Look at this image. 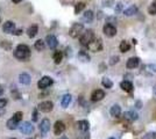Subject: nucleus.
Instances as JSON below:
<instances>
[{
	"label": "nucleus",
	"instance_id": "f257e3e1",
	"mask_svg": "<svg viewBox=\"0 0 156 139\" xmlns=\"http://www.w3.org/2000/svg\"><path fill=\"white\" fill-rule=\"evenodd\" d=\"M14 56L15 58L20 59V60H26L28 59L30 56V49L29 46H27L26 44H19L16 46L15 51H14Z\"/></svg>",
	"mask_w": 156,
	"mask_h": 139
},
{
	"label": "nucleus",
	"instance_id": "f03ea898",
	"mask_svg": "<svg viewBox=\"0 0 156 139\" xmlns=\"http://www.w3.org/2000/svg\"><path fill=\"white\" fill-rule=\"evenodd\" d=\"M95 40V33H93V30H85L84 33L82 34L81 36V38H79V41H81V44L84 46H87L92 41Z\"/></svg>",
	"mask_w": 156,
	"mask_h": 139
},
{
	"label": "nucleus",
	"instance_id": "7ed1b4c3",
	"mask_svg": "<svg viewBox=\"0 0 156 139\" xmlns=\"http://www.w3.org/2000/svg\"><path fill=\"white\" fill-rule=\"evenodd\" d=\"M83 31H84V26L82 23H73L72 27L70 28L69 34H70L72 38H77L79 36H82Z\"/></svg>",
	"mask_w": 156,
	"mask_h": 139
},
{
	"label": "nucleus",
	"instance_id": "20e7f679",
	"mask_svg": "<svg viewBox=\"0 0 156 139\" xmlns=\"http://www.w3.org/2000/svg\"><path fill=\"white\" fill-rule=\"evenodd\" d=\"M87 49L92 52H99L103 50V41L100 38H95L89 45H87Z\"/></svg>",
	"mask_w": 156,
	"mask_h": 139
},
{
	"label": "nucleus",
	"instance_id": "39448f33",
	"mask_svg": "<svg viewBox=\"0 0 156 139\" xmlns=\"http://www.w3.org/2000/svg\"><path fill=\"white\" fill-rule=\"evenodd\" d=\"M52 82L54 80L50 78V77H43V78H41V80H38L37 82V87L40 88V89H46V88H48L49 86H51L52 85Z\"/></svg>",
	"mask_w": 156,
	"mask_h": 139
},
{
	"label": "nucleus",
	"instance_id": "423d86ee",
	"mask_svg": "<svg viewBox=\"0 0 156 139\" xmlns=\"http://www.w3.org/2000/svg\"><path fill=\"white\" fill-rule=\"evenodd\" d=\"M37 109L42 113H50L54 109V103L51 101H43L37 105Z\"/></svg>",
	"mask_w": 156,
	"mask_h": 139
},
{
	"label": "nucleus",
	"instance_id": "0eeeda50",
	"mask_svg": "<svg viewBox=\"0 0 156 139\" xmlns=\"http://www.w3.org/2000/svg\"><path fill=\"white\" fill-rule=\"evenodd\" d=\"M19 130L24 135H30L34 131V127L32 125L30 122H24L21 125H19Z\"/></svg>",
	"mask_w": 156,
	"mask_h": 139
},
{
	"label": "nucleus",
	"instance_id": "6e6552de",
	"mask_svg": "<svg viewBox=\"0 0 156 139\" xmlns=\"http://www.w3.org/2000/svg\"><path fill=\"white\" fill-rule=\"evenodd\" d=\"M103 31H104V34L106 35L107 37H113V36H115V35H117V28H115L113 24L107 23V24H105V26H104Z\"/></svg>",
	"mask_w": 156,
	"mask_h": 139
},
{
	"label": "nucleus",
	"instance_id": "1a4fd4ad",
	"mask_svg": "<svg viewBox=\"0 0 156 139\" xmlns=\"http://www.w3.org/2000/svg\"><path fill=\"white\" fill-rule=\"evenodd\" d=\"M2 31L6 34H14L15 31V23L13 21H6L2 26Z\"/></svg>",
	"mask_w": 156,
	"mask_h": 139
},
{
	"label": "nucleus",
	"instance_id": "9d476101",
	"mask_svg": "<svg viewBox=\"0 0 156 139\" xmlns=\"http://www.w3.org/2000/svg\"><path fill=\"white\" fill-rule=\"evenodd\" d=\"M50 125H51V124H50V121H49L48 118H44V119L41 121V124L38 125V129H40V131H41L43 135H46L49 130H50Z\"/></svg>",
	"mask_w": 156,
	"mask_h": 139
},
{
	"label": "nucleus",
	"instance_id": "9b49d317",
	"mask_svg": "<svg viewBox=\"0 0 156 139\" xmlns=\"http://www.w3.org/2000/svg\"><path fill=\"white\" fill-rule=\"evenodd\" d=\"M64 131H65V125H64V123H63L62 121H57V122L55 123V125H54V133H55L56 136H60V135H62Z\"/></svg>",
	"mask_w": 156,
	"mask_h": 139
},
{
	"label": "nucleus",
	"instance_id": "f8f14e48",
	"mask_svg": "<svg viewBox=\"0 0 156 139\" xmlns=\"http://www.w3.org/2000/svg\"><path fill=\"white\" fill-rule=\"evenodd\" d=\"M104 97H105V92L103 89H96L95 92L92 93V95H91V100L95 101V102L101 101Z\"/></svg>",
	"mask_w": 156,
	"mask_h": 139
},
{
	"label": "nucleus",
	"instance_id": "ddd939ff",
	"mask_svg": "<svg viewBox=\"0 0 156 139\" xmlns=\"http://www.w3.org/2000/svg\"><path fill=\"white\" fill-rule=\"evenodd\" d=\"M46 42H47V44L50 49H55L57 44H58V42H57V38L54 36V35H48L47 37H46Z\"/></svg>",
	"mask_w": 156,
	"mask_h": 139
},
{
	"label": "nucleus",
	"instance_id": "4468645a",
	"mask_svg": "<svg viewBox=\"0 0 156 139\" xmlns=\"http://www.w3.org/2000/svg\"><path fill=\"white\" fill-rule=\"evenodd\" d=\"M139 63H140V59L138 57H132L129 58L128 60H127V63H126V66H127V69H135L138 65H139Z\"/></svg>",
	"mask_w": 156,
	"mask_h": 139
},
{
	"label": "nucleus",
	"instance_id": "2eb2a0df",
	"mask_svg": "<svg viewBox=\"0 0 156 139\" xmlns=\"http://www.w3.org/2000/svg\"><path fill=\"white\" fill-rule=\"evenodd\" d=\"M123 118L127 119V121H131V122H134L139 118V115L135 113V111H126L123 114Z\"/></svg>",
	"mask_w": 156,
	"mask_h": 139
},
{
	"label": "nucleus",
	"instance_id": "dca6fc26",
	"mask_svg": "<svg viewBox=\"0 0 156 139\" xmlns=\"http://www.w3.org/2000/svg\"><path fill=\"white\" fill-rule=\"evenodd\" d=\"M6 125H7V129H10V130H16V129L19 127V122H18L14 117H12V118H10V119L7 121Z\"/></svg>",
	"mask_w": 156,
	"mask_h": 139
},
{
	"label": "nucleus",
	"instance_id": "f3484780",
	"mask_svg": "<svg viewBox=\"0 0 156 139\" xmlns=\"http://www.w3.org/2000/svg\"><path fill=\"white\" fill-rule=\"evenodd\" d=\"M120 87H121V89L125 91V92H132L133 91V85L129 80L122 81L120 83Z\"/></svg>",
	"mask_w": 156,
	"mask_h": 139
},
{
	"label": "nucleus",
	"instance_id": "a211bd4d",
	"mask_svg": "<svg viewBox=\"0 0 156 139\" xmlns=\"http://www.w3.org/2000/svg\"><path fill=\"white\" fill-rule=\"evenodd\" d=\"M77 125H78V129H79L82 132L89 131V129H90V124H89V122H87L86 119H82V121H79V122L77 123Z\"/></svg>",
	"mask_w": 156,
	"mask_h": 139
},
{
	"label": "nucleus",
	"instance_id": "6ab92c4d",
	"mask_svg": "<svg viewBox=\"0 0 156 139\" xmlns=\"http://www.w3.org/2000/svg\"><path fill=\"white\" fill-rule=\"evenodd\" d=\"M109 114H111V116H113V117H118V116H120V114H121L120 105H118V104L112 105L111 109H109Z\"/></svg>",
	"mask_w": 156,
	"mask_h": 139
},
{
	"label": "nucleus",
	"instance_id": "aec40b11",
	"mask_svg": "<svg viewBox=\"0 0 156 139\" xmlns=\"http://www.w3.org/2000/svg\"><path fill=\"white\" fill-rule=\"evenodd\" d=\"M37 33H38V28H37L36 24L30 26V27L28 28V30H27V35H28V37H30V38H34L36 35H37Z\"/></svg>",
	"mask_w": 156,
	"mask_h": 139
},
{
	"label": "nucleus",
	"instance_id": "412c9836",
	"mask_svg": "<svg viewBox=\"0 0 156 139\" xmlns=\"http://www.w3.org/2000/svg\"><path fill=\"white\" fill-rule=\"evenodd\" d=\"M19 81L22 83V85H29L30 83V75L27 74V73H21L19 75Z\"/></svg>",
	"mask_w": 156,
	"mask_h": 139
},
{
	"label": "nucleus",
	"instance_id": "4be33fe9",
	"mask_svg": "<svg viewBox=\"0 0 156 139\" xmlns=\"http://www.w3.org/2000/svg\"><path fill=\"white\" fill-rule=\"evenodd\" d=\"M70 102H71V95H70V94H65V95L62 97L61 105H62L63 108H67V107H69Z\"/></svg>",
	"mask_w": 156,
	"mask_h": 139
},
{
	"label": "nucleus",
	"instance_id": "5701e85b",
	"mask_svg": "<svg viewBox=\"0 0 156 139\" xmlns=\"http://www.w3.org/2000/svg\"><path fill=\"white\" fill-rule=\"evenodd\" d=\"M136 13H138V7H136L135 5L129 6L127 10H125V11H123V14H125L126 16H132V15L136 14Z\"/></svg>",
	"mask_w": 156,
	"mask_h": 139
},
{
	"label": "nucleus",
	"instance_id": "b1692460",
	"mask_svg": "<svg viewBox=\"0 0 156 139\" xmlns=\"http://www.w3.org/2000/svg\"><path fill=\"white\" fill-rule=\"evenodd\" d=\"M83 20L87 23L92 22V20H93V12L92 11H86L85 12L84 15H83Z\"/></svg>",
	"mask_w": 156,
	"mask_h": 139
},
{
	"label": "nucleus",
	"instance_id": "393cba45",
	"mask_svg": "<svg viewBox=\"0 0 156 139\" xmlns=\"http://www.w3.org/2000/svg\"><path fill=\"white\" fill-rule=\"evenodd\" d=\"M119 49H120L121 52H127V51H129V49H131V45H129V43L127 42V41H122L120 43V45H119Z\"/></svg>",
	"mask_w": 156,
	"mask_h": 139
},
{
	"label": "nucleus",
	"instance_id": "a878e982",
	"mask_svg": "<svg viewBox=\"0 0 156 139\" xmlns=\"http://www.w3.org/2000/svg\"><path fill=\"white\" fill-rule=\"evenodd\" d=\"M78 58H79V60H82L83 63H87V61H90V56H89L87 52H85V51H79V53H78Z\"/></svg>",
	"mask_w": 156,
	"mask_h": 139
},
{
	"label": "nucleus",
	"instance_id": "bb28decb",
	"mask_svg": "<svg viewBox=\"0 0 156 139\" xmlns=\"http://www.w3.org/2000/svg\"><path fill=\"white\" fill-rule=\"evenodd\" d=\"M35 49L37 51H42L44 48H46V42L44 41H42V40H37L35 42Z\"/></svg>",
	"mask_w": 156,
	"mask_h": 139
},
{
	"label": "nucleus",
	"instance_id": "cd10ccee",
	"mask_svg": "<svg viewBox=\"0 0 156 139\" xmlns=\"http://www.w3.org/2000/svg\"><path fill=\"white\" fill-rule=\"evenodd\" d=\"M0 46H1L4 50H6V51H11V50H12V43H11L10 41H2V42L0 43Z\"/></svg>",
	"mask_w": 156,
	"mask_h": 139
},
{
	"label": "nucleus",
	"instance_id": "c85d7f7f",
	"mask_svg": "<svg viewBox=\"0 0 156 139\" xmlns=\"http://www.w3.org/2000/svg\"><path fill=\"white\" fill-rule=\"evenodd\" d=\"M62 58H63V53L61 51H55V53H54V61H55V64H61Z\"/></svg>",
	"mask_w": 156,
	"mask_h": 139
},
{
	"label": "nucleus",
	"instance_id": "c756f323",
	"mask_svg": "<svg viewBox=\"0 0 156 139\" xmlns=\"http://www.w3.org/2000/svg\"><path fill=\"white\" fill-rule=\"evenodd\" d=\"M101 83H103V86H104L105 88H112V87H113V82H112L111 79H108V78H103Z\"/></svg>",
	"mask_w": 156,
	"mask_h": 139
},
{
	"label": "nucleus",
	"instance_id": "7c9ffc66",
	"mask_svg": "<svg viewBox=\"0 0 156 139\" xmlns=\"http://www.w3.org/2000/svg\"><path fill=\"white\" fill-rule=\"evenodd\" d=\"M85 8V4L84 2H78V4H76V6H75V14H78V13H81V12L83 11Z\"/></svg>",
	"mask_w": 156,
	"mask_h": 139
},
{
	"label": "nucleus",
	"instance_id": "2f4dec72",
	"mask_svg": "<svg viewBox=\"0 0 156 139\" xmlns=\"http://www.w3.org/2000/svg\"><path fill=\"white\" fill-rule=\"evenodd\" d=\"M148 12H149L150 15H155L156 14V0L152 2V5H150L149 8H148Z\"/></svg>",
	"mask_w": 156,
	"mask_h": 139
},
{
	"label": "nucleus",
	"instance_id": "473e14b6",
	"mask_svg": "<svg viewBox=\"0 0 156 139\" xmlns=\"http://www.w3.org/2000/svg\"><path fill=\"white\" fill-rule=\"evenodd\" d=\"M13 117H14V118H15V119H16V121H18V122L20 123V122L22 121L24 114H22V111H16V113L14 114V116H13Z\"/></svg>",
	"mask_w": 156,
	"mask_h": 139
},
{
	"label": "nucleus",
	"instance_id": "72a5a7b5",
	"mask_svg": "<svg viewBox=\"0 0 156 139\" xmlns=\"http://www.w3.org/2000/svg\"><path fill=\"white\" fill-rule=\"evenodd\" d=\"M118 61H119V57H118V56H113V57L111 58L109 65H114V64H117Z\"/></svg>",
	"mask_w": 156,
	"mask_h": 139
},
{
	"label": "nucleus",
	"instance_id": "f704fd0d",
	"mask_svg": "<svg viewBox=\"0 0 156 139\" xmlns=\"http://www.w3.org/2000/svg\"><path fill=\"white\" fill-rule=\"evenodd\" d=\"M143 139H156V135L154 132H150V133H148V135H146L143 137Z\"/></svg>",
	"mask_w": 156,
	"mask_h": 139
},
{
	"label": "nucleus",
	"instance_id": "c9c22d12",
	"mask_svg": "<svg viewBox=\"0 0 156 139\" xmlns=\"http://www.w3.org/2000/svg\"><path fill=\"white\" fill-rule=\"evenodd\" d=\"M37 110H38V109H34V111H33V117H32V121H33V122H36V121H37V116H38Z\"/></svg>",
	"mask_w": 156,
	"mask_h": 139
},
{
	"label": "nucleus",
	"instance_id": "e433bc0d",
	"mask_svg": "<svg viewBox=\"0 0 156 139\" xmlns=\"http://www.w3.org/2000/svg\"><path fill=\"white\" fill-rule=\"evenodd\" d=\"M6 104H7V100L6 99H0V109L6 107Z\"/></svg>",
	"mask_w": 156,
	"mask_h": 139
},
{
	"label": "nucleus",
	"instance_id": "4c0bfd02",
	"mask_svg": "<svg viewBox=\"0 0 156 139\" xmlns=\"http://www.w3.org/2000/svg\"><path fill=\"white\" fill-rule=\"evenodd\" d=\"M79 139H90V135H89V132H87V131L83 132V135L79 137Z\"/></svg>",
	"mask_w": 156,
	"mask_h": 139
},
{
	"label": "nucleus",
	"instance_id": "58836bf2",
	"mask_svg": "<svg viewBox=\"0 0 156 139\" xmlns=\"http://www.w3.org/2000/svg\"><path fill=\"white\" fill-rule=\"evenodd\" d=\"M135 107H136L138 109H141V108H142V102H141L140 100H138V101L135 102Z\"/></svg>",
	"mask_w": 156,
	"mask_h": 139
},
{
	"label": "nucleus",
	"instance_id": "ea45409f",
	"mask_svg": "<svg viewBox=\"0 0 156 139\" xmlns=\"http://www.w3.org/2000/svg\"><path fill=\"white\" fill-rule=\"evenodd\" d=\"M65 55H67L68 57H70V56H71V55H72L71 49H70V48H67V49H65Z\"/></svg>",
	"mask_w": 156,
	"mask_h": 139
},
{
	"label": "nucleus",
	"instance_id": "a19ab883",
	"mask_svg": "<svg viewBox=\"0 0 156 139\" xmlns=\"http://www.w3.org/2000/svg\"><path fill=\"white\" fill-rule=\"evenodd\" d=\"M148 67L152 70V71H153L154 73H156V64H150V65H149Z\"/></svg>",
	"mask_w": 156,
	"mask_h": 139
},
{
	"label": "nucleus",
	"instance_id": "79ce46f5",
	"mask_svg": "<svg viewBox=\"0 0 156 139\" xmlns=\"http://www.w3.org/2000/svg\"><path fill=\"white\" fill-rule=\"evenodd\" d=\"M21 34H22V29H18L14 31V35H16V36H20Z\"/></svg>",
	"mask_w": 156,
	"mask_h": 139
},
{
	"label": "nucleus",
	"instance_id": "37998d69",
	"mask_svg": "<svg viewBox=\"0 0 156 139\" xmlns=\"http://www.w3.org/2000/svg\"><path fill=\"white\" fill-rule=\"evenodd\" d=\"M121 11V4H118V6H117V8H115V12L118 13V12Z\"/></svg>",
	"mask_w": 156,
	"mask_h": 139
},
{
	"label": "nucleus",
	"instance_id": "c03bdc74",
	"mask_svg": "<svg viewBox=\"0 0 156 139\" xmlns=\"http://www.w3.org/2000/svg\"><path fill=\"white\" fill-rule=\"evenodd\" d=\"M12 1L14 2V4H19V2H21L22 0H12Z\"/></svg>",
	"mask_w": 156,
	"mask_h": 139
},
{
	"label": "nucleus",
	"instance_id": "a18cd8bd",
	"mask_svg": "<svg viewBox=\"0 0 156 139\" xmlns=\"http://www.w3.org/2000/svg\"><path fill=\"white\" fill-rule=\"evenodd\" d=\"M2 93H4V88H2V87H1V86H0V96H1V95H2Z\"/></svg>",
	"mask_w": 156,
	"mask_h": 139
},
{
	"label": "nucleus",
	"instance_id": "49530a36",
	"mask_svg": "<svg viewBox=\"0 0 156 139\" xmlns=\"http://www.w3.org/2000/svg\"><path fill=\"white\" fill-rule=\"evenodd\" d=\"M60 139H68V138H67V137H65V136H63V137H61Z\"/></svg>",
	"mask_w": 156,
	"mask_h": 139
},
{
	"label": "nucleus",
	"instance_id": "de8ad7c7",
	"mask_svg": "<svg viewBox=\"0 0 156 139\" xmlns=\"http://www.w3.org/2000/svg\"><path fill=\"white\" fill-rule=\"evenodd\" d=\"M154 93H155V95H156V85H155V87H154Z\"/></svg>",
	"mask_w": 156,
	"mask_h": 139
},
{
	"label": "nucleus",
	"instance_id": "09e8293b",
	"mask_svg": "<svg viewBox=\"0 0 156 139\" xmlns=\"http://www.w3.org/2000/svg\"><path fill=\"white\" fill-rule=\"evenodd\" d=\"M108 139H115V138H113V137H111V138H108Z\"/></svg>",
	"mask_w": 156,
	"mask_h": 139
},
{
	"label": "nucleus",
	"instance_id": "8fccbe9b",
	"mask_svg": "<svg viewBox=\"0 0 156 139\" xmlns=\"http://www.w3.org/2000/svg\"><path fill=\"white\" fill-rule=\"evenodd\" d=\"M27 139H34V138H27Z\"/></svg>",
	"mask_w": 156,
	"mask_h": 139
},
{
	"label": "nucleus",
	"instance_id": "3c124183",
	"mask_svg": "<svg viewBox=\"0 0 156 139\" xmlns=\"http://www.w3.org/2000/svg\"><path fill=\"white\" fill-rule=\"evenodd\" d=\"M11 139H15V138H11Z\"/></svg>",
	"mask_w": 156,
	"mask_h": 139
}]
</instances>
